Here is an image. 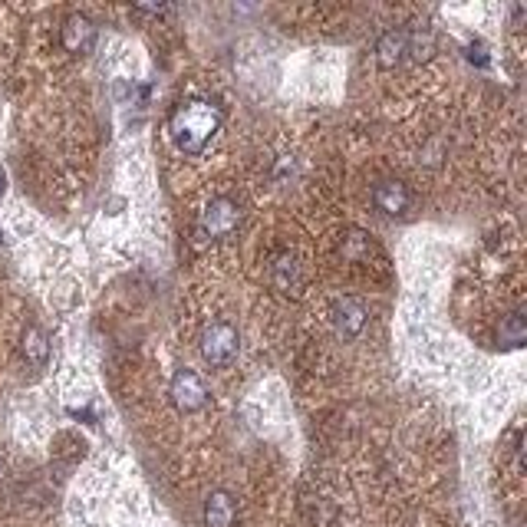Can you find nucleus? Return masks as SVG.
Segmentation results:
<instances>
[{"label":"nucleus","mask_w":527,"mask_h":527,"mask_svg":"<svg viewBox=\"0 0 527 527\" xmlns=\"http://www.w3.org/2000/svg\"><path fill=\"white\" fill-rule=\"evenodd\" d=\"M271 284L280 297H300L304 294V271H300L297 257L290 254H277L274 264H271Z\"/></svg>","instance_id":"423d86ee"},{"label":"nucleus","mask_w":527,"mask_h":527,"mask_svg":"<svg viewBox=\"0 0 527 527\" xmlns=\"http://www.w3.org/2000/svg\"><path fill=\"white\" fill-rule=\"evenodd\" d=\"M238 224H241V205L234 198L221 195V198L211 201L205 211H201L198 228H201L205 238H228V234L238 228Z\"/></svg>","instance_id":"7ed1b4c3"},{"label":"nucleus","mask_w":527,"mask_h":527,"mask_svg":"<svg viewBox=\"0 0 527 527\" xmlns=\"http://www.w3.org/2000/svg\"><path fill=\"white\" fill-rule=\"evenodd\" d=\"M168 396H172V406L178 412H198L208 402V386L195 369H178L172 376V386H168Z\"/></svg>","instance_id":"20e7f679"},{"label":"nucleus","mask_w":527,"mask_h":527,"mask_svg":"<svg viewBox=\"0 0 527 527\" xmlns=\"http://www.w3.org/2000/svg\"><path fill=\"white\" fill-rule=\"evenodd\" d=\"M4 192H7V172L0 168V195H4Z\"/></svg>","instance_id":"ddd939ff"},{"label":"nucleus","mask_w":527,"mask_h":527,"mask_svg":"<svg viewBox=\"0 0 527 527\" xmlns=\"http://www.w3.org/2000/svg\"><path fill=\"white\" fill-rule=\"evenodd\" d=\"M238 524V501L231 491H211L205 498V527H234Z\"/></svg>","instance_id":"1a4fd4ad"},{"label":"nucleus","mask_w":527,"mask_h":527,"mask_svg":"<svg viewBox=\"0 0 527 527\" xmlns=\"http://www.w3.org/2000/svg\"><path fill=\"white\" fill-rule=\"evenodd\" d=\"M24 360L27 363H33V366H43L47 363V356H50V343H47V333H43L40 327H30L27 333H24Z\"/></svg>","instance_id":"9b49d317"},{"label":"nucleus","mask_w":527,"mask_h":527,"mask_svg":"<svg viewBox=\"0 0 527 527\" xmlns=\"http://www.w3.org/2000/svg\"><path fill=\"white\" fill-rule=\"evenodd\" d=\"M218 129H221V109L215 103H208V99H188V103H178L172 119H168L172 142L185 155L205 152V145L215 139Z\"/></svg>","instance_id":"f257e3e1"},{"label":"nucleus","mask_w":527,"mask_h":527,"mask_svg":"<svg viewBox=\"0 0 527 527\" xmlns=\"http://www.w3.org/2000/svg\"><path fill=\"white\" fill-rule=\"evenodd\" d=\"M524 336H527V323H524V313H521V310L508 313V317L501 320L498 340H501L504 346H521V343H524Z\"/></svg>","instance_id":"f8f14e48"},{"label":"nucleus","mask_w":527,"mask_h":527,"mask_svg":"<svg viewBox=\"0 0 527 527\" xmlns=\"http://www.w3.org/2000/svg\"><path fill=\"white\" fill-rule=\"evenodd\" d=\"M373 205H376L379 215H386V218L409 215V208H412L409 185L406 182H396V178H386V182H379L373 188Z\"/></svg>","instance_id":"39448f33"},{"label":"nucleus","mask_w":527,"mask_h":527,"mask_svg":"<svg viewBox=\"0 0 527 527\" xmlns=\"http://www.w3.org/2000/svg\"><path fill=\"white\" fill-rule=\"evenodd\" d=\"M379 66H396L402 56L412 53V33L409 30H389L383 33V40L376 43Z\"/></svg>","instance_id":"9d476101"},{"label":"nucleus","mask_w":527,"mask_h":527,"mask_svg":"<svg viewBox=\"0 0 527 527\" xmlns=\"http://www.w3.org/2000/svg\"><path fill=\"white\" fill-rule=\"evenodd\" d=\"M238 346H241L238 330H234L231 323H224V320L211 323V327L201 330V340H198L201 360H205L208 366H215V369L234 363V356H238Z\"/></svg>","instance_id":"f03ea898"},{"label":"nucleus","mask_w":527,"mask_h":527,"mask_svg":"<svg viewBox=\"0 0 527 527\" xmlns=\"http://www.w3.org/2000/svg\"><path fill=\"white\" fill-rule=\"evenodd\" d=\"M366 320H369V310H366L363 300H356V297H343L340 304L333 307V327L343 340L360 336L363 327H366Z\"/></svg>","instance_id":"0eeeda50"},{"label":"nucleus","mask_w":527,"mask_h":527,"mask_svg":"<svg viewBox=\"0 0 527 527\" xmlns=\"http://www.w3.org/2000/svg\"><path fill=\"white\" fill-rule=\"evenodd\" d=\"M60 40L70 53H89L93 50V43H96V24L86 14H70L63 20Z\"/></svg>","instance_id":"6e6552de"}]
</instances>
